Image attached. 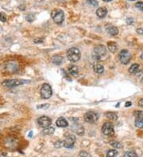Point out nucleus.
<instances>
[{
	"label": "nucleus",
	"instance_id": "42",
	"mask_svg": "<svg viewBox=\"0 0 143 157\" xmlns=\"http://www.w3.org/2000/svg\"><path fill=\"white\" fill-rule=\"evenodd\" d=\"M128 1H136V0H128Z\"/></svg>",
	"mask_w": 143,
	"mask_h": 157
},
{
	"label": "nucleus",
	"instance_id": "13",
	"mask_svg": "<svg viewBox=\"0 0 143 157\" xmlns=\"http://www.w3.org/2000/svg\"><path fill=\"white\" fill-rule=\"evenodd\" d=\"M56 125L59 128H65V127L68 126V122H67V120L65 118H60L57 119V122H56Z\"/></svg>",
	"mask_w": 143,
	"mask_h": 157
},
{
	"label": "nucleus",
	"instance_id": "21",
	"mask_svg": "<svg viewBox=\"0 0 143 157\" xmlns=\"http://www.w3.org/2000/svg\"><path fill=\"white\" fill-rule=\"evenodd\" d=\"M54 132H55V128L53 127L49 126V127L44 128L43 131H42V133L44 135H52Z\"/></svg>",
	"mask_w": 143,
	"mask_h": 157
},
{
	"label": "nucleus",
	"instance_id": "15",
	"mask_svg": "<svg viewBox=\"0 0 143 157\" xmlns=\"http://www.w3.org/2000/svg\"><path fill=\"white\" fill-rule=\"evenodd\" d=\"M68 73L73 76H77L79 74V69L76 65H70L68 68Z\"/></svg>",
	"mask_w": 143,
	"mask_h": 157
},
{
	"label": "nucleus",
	"instance_id": "8",
	"mask_svg": "<svg viewBox=\"0 0 143 157\" xmlns=\"http://www.w3.org/2000/svg\"><path fill=\"white\" fill-rule=\"evenodd\" d=\"M84 121L88 123H95L98 121L99 115L95 111H88L84 114Z\"/></svg>",
	"mask_w": 143,
	"mask_h": 157
},
{
	"label": "nucleus",
	"instance_id": "30",
	"mask_svg": "<svg viewBox=\"0 0 143 157\" xmlns=\"http://www.w3.org/2000/svg\"><path fill=\"white\" fill-rule=\"evenodd\" d=\"M135 7L141 11H143V2H138L135 4Z\"/></svg>",
	"mask_w": 143,
	"mask_h": 157
},
{
	"label": "nucleus",
	"instance_id": "31",
	"mask_svg": "<svg viewBox=\"0 0 143 157\" xmlns=\"http://www.w3.org/2000/svg\"><path fill=\"white\" fill-rule=\"evenodd\" d=\"M0 22H6V16L4 13H0Z\"/></svg>",
	"mask_w": 143,
	"mask_h": 157
},
{
	"label": "nucleus",
	"instance_id": "43",
	"mask_svg": "<svg viewBox=\"0 0 143 157\" xmlns=\"http://www.w3.org/2000/svg\"><path fill=\"white\" fill-rule=\"evenodd\" d=\"M142 82H143V78H142Z\"/></svg>",
	"mask_w": 143,
	"mask_h": 157
},
{
	"label": "nucleus",
	"instance_id": "12",
	"mask_svg": "<svg viewBox=\"0 0 143 157\" xmlns=\"http://www.w3.org/2000/svg\"><path fill=\"white\" fill-rule=\"evenodd\" d=\"M73 130L79 136H83V133H84L83 127L81 125H79V123H76V122H74V125L73 126Z\"/></svg>",
	"mask_w": 143,
	"mask_h": 157
},
{
	"label": "nucleus",
	"instance_id": "1",
	"mask_svg": "<svg viewBox=\"0 0 143 157\" xmlns=\"http://www.w3.org/2000/svg\"><path fill=\"white\" fill-rule=\"evenodd\" d=\"M107 48L104 45H99L94 48L92 57L96 61L103 60V58L107 56Z\"/></svg>",
	"mask_w": 143,
	"mask_h": 157
},
{
	"label": "nucleus",
	"instance_id": "3",
	"mask_svg": "<svg viewBox=\"0 0 143 157\" xmlns=\"http://www.w3.org/2000/svg\"><path fill=\"white\" fill-rule=\"evenodd\" d=\"M29 83V81L19 80V79H13V80H6L3 82V85L7 88H13V87H18L20 85Z\"/></svg>",
	"mask_w": 143,
	"mask_h": 157
},
{
	"label": "nucleus",
	"instance_id": "39",
	"mask_svg": "<svg viewBox=\"0 0 143 157\" xmlns=\"http://www.w3.org/2000/svg\"><path fill=\"white\" fill-rule=\"evenodd\" d=\"M131 105V103H127V105H126V106H130Z\"/></svg>",
	"mask_w": 143,
	"mask_h": 157
},
{
	"label": "nucleus",
	"instance_id": "20",
	"mask_svg": "<svg viewBox=\"0 0 143 157\" xmlns=\"http://www.w3.org/2000/svg\"><path fill=\"white\" fill-rule=\"evenodd\" d=\"M6 71H10V68H12V72L15 71L18 69V64H16V63H14V62H9L7 66H6Z\"/></svg>",
	"mask_w": 143,
	"mask_h": 157
},
{
	"label": "nucleus",
	"instance_id": "32",
	"mask_svg": "<svg viewBox=\"0 0 143 157\" xmlns=\"http://www.w3.org/2000/svg\"><path fill=\"white\" fill-rule=\"evenodd\" d=\"M26 20L29 22H32L34 20V16H33V14H28L27 16H26Z\"/></svg>",
	"mask_w": 143,
	"mask_h": 157
},
{
	"label": "nucleus",
	"instance_id": "24",
	"mask_svg": "<svg viewBox=\"0 0 143 157\" xmlns=\"http://www.w3.org/2000/svg\"><path fill=\"white\" fill-rule=\"evenodd\" d=\"M110 144L114 148H122V144H121L120 142H118V141H112L110 142Z\"/></svg>",
	"mask_w": 143,
	"mask_h": 157
},
{
	"label": "nucleus",
	"instance_id": "10",
	"mask_svg": "<svg viewBox=\"0 0 143 157\" xmlns=\"http://www.w3.org/2000/svg\"><path fill=\"white\" fill-rule=\"evenodd\" d=\"M38 123L42 128H46V127L50 126L52 120L47 116H41L38 119Z\"/></svg>",
	"mask_w": 143,
	"mask_h": 157
},
{
	"label": "nucleus",
	"instance_id": "33",
	"mask_svg": "<svg viewBox=\"0 0 143 157\" xmlns=\"http://www.w3.org/2000/svg\"><path fill=\"white\" fill-rule=\"evenodd\" d=\"M61 71H62V74H63L64 77V78H66V80H68V81H72V80L70 79V76L68 75V74L65 73L64 70H63V69H62V70H61Z\"/></svg>",
	"mask_w": 143,
	"mask_h": 157
},
{
	"label": "nucleus",
	"instance_id": "11",
	"mask_svg": "<svg viewBox=\"0 0 143 157\" xmlns=\"http://www.w3.org/2000/svg\"><path fill=\"white\" fill-rule=\"evenodd\" d=\"M105 29L107 33L108 34L111 36H117L118 34V29L116 26H113V25H110L107 24L105 26Z\"/></svg>",
	"mask_w": 143,
	"mask_h": 157
},
{
	"label": "nucleus",
	"instance_id": "18",
	"mask_svg": "<svg viewBox=\"0 0 143 157\" xmlns=\"http://www.w3.org/2000/svg\"><path fill=\"white\" fill-rule=\"evenodd\" d=\"M107 47L108 49L110 50V52H113V53L117 51L118 49L117 44H116L115 42H108Z\"/></svg>",
	"mask_w": 143,
	"mask_h": 157
},
{
	"label": "nucleus",
	"instance_id": "37",
	"mask_svg": "<svg viewBox=\"0 0 143 157\" xmlns=\"http://www.w3.org/2000/svg\"><path fill=\"white\" fill-rule=\"evenodd\" d=\"M138 106L143 108V99H140L138 101Z\"/></svg>",
	"mask_w": 143,
	"mask_h": 157
},
{
	"label": "nucleus",
	"instance_id": "23",
	"mask_svg": "<svg viewBox=\"0 0 143 157\" xmlns=\"http://www.w3.org/2000/svg\"><path fill=\"white\" fill-rule=\"evenodd\" d=\"M134 125H135V126H136L137 128H143V118L135 119Z\"/></svg>",
	"mask_w": 143,
	"mask_h": 157
},
{
	"label": "nucleus",
	"instance_id": "41",
	"mask_svg": "<svg viewBox=\"0 0 143 157\" xmlns=\"http://www.w3.org/2000/svg\"><path fill=\"white\" fill-rule=\"evenodd\" d=\"M141 58H142V60H143V52H142V55H141Z\"/></svg>",
	"mask_w": 143,
	"mask_h": 157
},
{
	"label": "nucleus",
	"instance_id": "38",
	"mask_svg": "<svg viewBox=\"0 0 143 157\" xmlns=\"http://www.w3.org/2000/svg\"><path fill=\"white\" fill-rule=\"evenodd\" d=\"M103 2L105 3H109V2H111V1H113V0H103Z\"/></svg>",
	"mask_w": 143,
	"mask_h": 157
},
{
	"label": "nucleus",
	"instance_id": "34",
	"mask_svg": "<svg viewBox=\"0 0 143 157\" xmlns=\"http://www.w3.org/2000/svg\"><path fill=\"white\" fill-rule=\"evenodd\" d=\"M49 106V104H44V105L38 106H37V108H38V109H47Z\"/></svg>",
	"mask_w": 143,
	"mask_h": 157
},
{
	"label": "nucleus",
	"instance_id": "14",
	"mask_svg": "<svg viewBox=\"0 0 143 157\" xmlns=\"http://www.w3.org/2000/svg\"><path fill=\"white\" fill-rule=\"evenodd\" d=\"M96 15L99 18H105V16L107 15V10L105 8V7H99L96 10Z\"/></svg>",
	"mask_w": 143,
	"mask_h": 157
},
{
	"label": "nucleus",
	"instance_id": "40",
	"mask_svg": "<svg viewBox=\"0 0 143 157\" xmlns=\"http://www.w3.org/2000/svg\"><path fill=\"white\" fill-rule=\"evenodd\" d=\"M31 135H32V132H30V133H29V137H32Z\"/></svg>",
	"mask_w": 143,
	"mask_h": 157
},
{
	"label": "nucleus",
	"instance_id": "22",
	"mask_svg": "<svg viewBox=\"0 0 143 157\" xmlns=\"http://www.w3.org/2000/svg\"><path fill=\"white\" fill-rule=\"evenodd\" d=\"M139 69V64H133L129 68V72L131 74L136 73L137 71Z\"/></svg>",
	"mask_w": 143,
	"mask_h": 157
},
{
	"label": "nucleus",
	"instance_id": "27",
	"mask_svg": "<svg viewBox=\"0 0 143 157\" xmlns=\"http://www.w3.org/2000/svg\"><path fill=\"white\" fill-rule=\"evenodd\" d=\"M133 116L137 119L143 118V111H142V110H136V111L133 112Z\"/></svg>",
	"mask_w": 143,
	"mask_h": 157
},
{
	"label": "nucleus",
	"instance_id": "36",
	"mask_svg": "<svg viewBox=\"0 0 143 157\" xmlns=\"http://www.w3.org/2000/svg\"><path fill=\"white\" fill-rule=\"evenodd\" d=\"M137 33L138 34H143V28H138L137 29Z\"/></svg>",
	"mask_w": 143,
	"mask_h": 157
},
{
	"label": "nucleus",
	"instance_id": "29",
	"mask_svg": "<svg viewBox=\"0 0 143 157\" xmlns=\"http://www.w3.org/2000/svg\"><path fill=\"white\" fill-rule=\"evenodd\" d=\"M79 157H92V156L86 151H81L79 154Z\"/></svg>",
	"mask_w": 143,
	"mask_h": 157
},
{
	"label": "nucleus",
	"instance_id": "2",
	"mask_svg": "<svg viewBox=\"0 0 143 157\" xmlns=\"http://www.w3.org/2000/svg\"><path fill=\"white\" fill-rule=\"evenodd\" d=\"M67 57L68 59V60L73 63H76L77 61H79L81 57V53L79 48L76 47L69 48L67 52Z\"/></svg>",
	"mask_w": 143,
	"mask_h": 157
},
{
	"label": "nucleus",
	"instance_id": "28",
	"mask_svg": "<svg viewBox=\"0 0 143 157\" xmlns=\"http://www.w3.org/2000/svg\"><path fill=\"white\" fill-rule=\"evenodd\" d=\"M87 3L89 4V5H92V7H97L99 5L98 2L95 1V0H88V1H87Z\"/></svg>",
	"mask_w": 143,
	"mask_h": 157
},
{
	"label": "nucleus",
	"instance_id": "6",
	"mask_svg": "<svg viewBox=\"0 0 143 157\" xmlns=\"http://www.w3.org/2000/svg\"><path fill=\"white\" fill-rule=\"evenodd\" d=\"M118 59H119V61L122 64H129V62L131 60V54H130V52L128 50L123 49V50H122L119 52Z\"/></svg>",
	"mask_w": 143,
	"mask_h": 157
},
{
	"label": "nucleus",
	"instance_id": "19",
	"mask_svg": "<svg viewBox=\"0 0 143 157\" xmlns=\"http://www.w3.org/2000/svg\"><path fill=\"white\" fill-rule=\"evenodd\" d=\"M106 118L110 119L111 121H116L118 119V115L114 112H107L105 114Z\"/></svg>",
	"mask_w": 143,
	"mask_h": 157
},
{
	"label": "nucleus",
	"instance_id": "9",
	"mask_svg": "<svg viewBox=\"0 0 143 157\" xmlns=\"http://www.w3.org/2000/svg\"><path fill=\"white\" fill-rule=\"evenodd\" d=\"M76 137L73 135H68L67 136L65 140L62 142V145L66 148H72L76 143Z\"/></svg>",
	"mask_w": 143,
	"mask_h": 157
},
{
	"label": "nucleus",
	"instance_id": "25",
	"mask_svg": "<svg viewBox=\"0 0 143 157\" xmlns=\"http://www.w3.org/2000/svg\"><path fill=\"white\" fill-rule=\"evenodd\" d=\"M123 157H138L136 152H134L133 151H128L126 152L123 155Z\"/></svg>",
	"mask_w": 143,
	"mask_h": 157
},
{
	"label": "nucleus",
	"instance_id": "7",
	"mask_svg": "<svg viewBox=\"0 0 143 157\" xmlns=\"http://www.w3.org/2000/svg\"><path fill=\"white\" fill-rule=\"evenodd\" d=\"M102 132L105 136L111 137L114 134V125L111 122H105L102 126Z\"/></svg>",
	"mask_w": 143,
	"mask_h": 157
},
{
	"label": "nucleus",
	"instance_id": "16",
	"mask_svg": "<svg viewBox=\"0 0 143 157\" xmlns=\"http://www.w3.org/2000/svg\"><path fill=\"white\" fill-rule=\"evenodd\" d=\"M93 69L97 74H103L104 71V67L102 64L99 63H95L93 64Z\"/></svg>",
	"mask_w": 143,
	"mask_h": 157
},
{
	"label": "nucleus",
	"instance_id": "26",
	"mask_svg": "<svg viewBox=\"0 0 143 157\" xmlns=\"http://www.w3.org/2000/svg\"><path fill=\"white\" fill-rule=\"evenodd\" d=\"M118 155V152L114 149L109 150L107 152V157H116Z\"/></svg>",
	"mask_w": 143,
	"mask_h": 157
},
{
	"label": "nucleus",
	"instance_id": "35",
	"mask_svg": "<svg viewBox=\"0 0 143 157\" xmlns=\"http://www.w3.org/2000/svg\"><path fill=\"white\" fill-rule=\"evenodd\" d=\"M127 24H129V25H131V24H133V18H127Z\"/></svg>",
	"mask_w": 143,
	"mask_h": 157
},
{
	"label": "nucleus",
	"instance_id": "4",
	"mask_svg": "<svg viewBox=\"0 0 143 157\" xmlns=\"http://www.w3.org/2000/svg\"><path fill=\"white\" fill-rule=\"evenodd\" d=\"M51 15H52L53 22L57 25H61L64 21V14L63 10H59V9L54 10L52 12Z\"/></svg>",
	"mask_w": 143,
	"mask_h": 157
},
{
	"label": "nucleus",
	"instance_id": "17",
	"mask_svg": "<svg viewBox=\"0 0 143 157\" xmlns=\"http://www.w3.org/2000/svg\"><path fill=\"white\" fill-rule=\"evenodd\" d=\"M52 62L56 65H60L63 62V57L61 56H59V55H56L52 58Z\"/></svg>",
	"mask_w": 143,
	"mask_h": 157
},
{
	"label": "nucleus",
	"instance_id": "5",
	"mask_svg": "<svg viewBox=\"0 0 143 157\" xmlns=\"http://www.w3.org/2000/svg\"><path fill=\"white\" fill-rule=\"evenodd\" d=\"M40 94L42 99H49L52 94H53V90H52V87L49 84H44L41 87V90H40Z\"/></svg>",
	"mask_w": 143,
	"mask_h": 157
}]
</instances>
